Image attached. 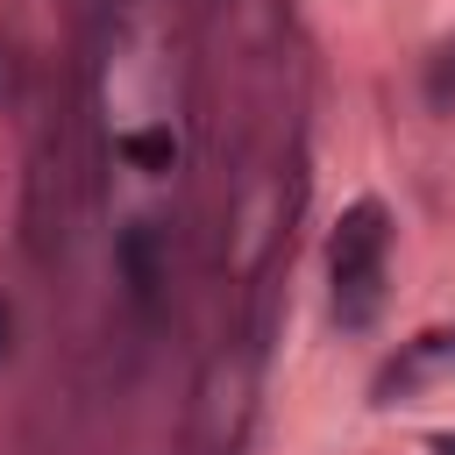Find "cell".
<instances>
[{
    "mask_svg": "<svg viewBox=\"0 0 455 455\" xmlns=\"http://www.w3.org/2000/svg\"><path fill=\"white\" fill-rule=\"evenodd\" d=\"M384 242H391V213H384L377 199H355V206L341 213V228H334V249H327L334 284H348V277H384Z\"/></svg>",
    "mask_w": 455,
    "mask_h": 455,
    "instance_id": "obj_1",
    "label": "cell"
},
{
    "mask_svg": "<svg viewBox=\"0 0 455 455\" xmlns=\"http://www.w3.org/2000/svg\"><path fill=\"white\" fill-rule=\"evenodd\" d=\"M114 256H121V277H128V299H135V306H149V299H156V284H164V270H156V228H149V220H135V228H121V242H114Z\"/></svg>",
    "mask_w": 455,
    "mask_h": 455,
    "instance_id": "obj_2",
    "label": "cell"
},
{
    "mask_svg": "<svg viewBox=\"0 0 455 455\" xmlns=\"http://www.w3.org/2000/svg\"><path fill=\"white\" fill-rule=\"evenodd\" d=\"M114 156L156 178V171L178 164V135H171V128H128V135H114Z\"/></svg>",
    "mask_w": 455,
    "mask_h": 455,
    "instance_id": "obj_3",
    "label": "cell"
},
{
    "mask_svg": "<svg viewBox=\"0 0 455 455\" xmlns=\"http://www.w3.org/2000/svg\"><path fill=\"white\" fill-rule=\"evenodd\" d=\"M427 92H434V107H448V100H455V50H441V64H434Z\"/></svg>",
    "mask_w": 455,
    "mask_h": 455,
    "instance_id": "obj_4",
    "label": "cell"
},
{
    "mask_svg": "<svg viewBox=\"0 0 455 455\" xmlns=\"http://www.w3.org/2000/svg\"><path fill=\"white\" fill-rule=\"evenodd\" d=\"M7 334H14V313H7V299H0V363H7Z\"/></svg>",
    "mask_w": 455,
    "mask_h": 455,
    "instance_id": "obj_5",
    "label": "cell"
},
{
    "mask_svg": "<svg viewBox=\"0 0 455 455\" xmlns=\"http://www.w3.org/2000/svg\"><path fill=\"white\" fill-rule=\"evenodd\" d=\"M434 455H455V434H441V441H434Z\"/></svg>",
    "mask_w": 455,
    "mask_h": 455,
    "instance_id": "obj_6",
    "label": "cell"
}]
</instances>
